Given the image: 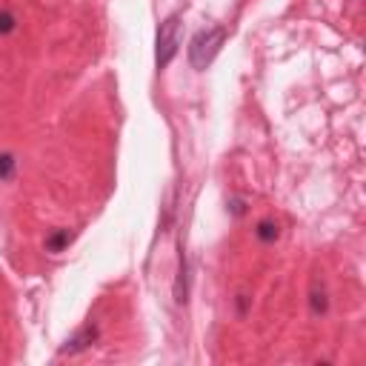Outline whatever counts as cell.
I'll return each instance as SVG.
<instances>
[{
  "mask_svg": "<svg viewBox=\"0 0 366 366\" xmlns=\"http://www.w3.org/2000/svg\"><path fill=\"white\" fill-rule=\"evenodd\" d=\"M229 38L226 26H212V29H200V32L189 41V64L195 72H206L212 66V60L218 57V52L224 49Z\"/></svg>",
  "mask_w": 366,
  "mask_h": 366,
  "instance_id": "cell-1",
  "label": "cell"
},
{
  "mask_svg": "<svg viewBox=\"0 0 366 366\" xmlns=\"http://www.w3.org/2000/svg\"><path fill=\"white\" fill-rule=\"evenodd\" d=\"M180 15H169L161 26H158V38H155V64L158 69H166L177 49H180Z\"/></svg>",
  "mask_w": 366,
  "mask_h": 366,
  "instance_id": "cell-2",
  "label": "cell"
},
{
  "mask_svg": "<svg viewBox=\"0 0 366 366\" xmlns=\"http://www.w3.org/2000/svg\"><path fill=\"white\" fill-rule=\"evenodd\" d=\"M98 338H101L98 323H86V326H80V329L72 335V338H66V344L60 346V355H80V352H86L89 346H95Z\"/></svg>",
  "mask_w": 366,
  "mask_h": 366,
  "instance_id": "cell-3",
  "label": "cell"
},
{
  "mask_svg": "<svg viewBox=\"0 0 366 366\" xmlns=\"http://www.w3.org/2000/svg\"><path fill=\"white\" fill-rule=\"evenodd\" d=\"M309 309L315 318H323L329 312V292L323 286L321 278H312V286H309Z\"/></svg>",
  "mask_w": 366,
  "mask_h": 366,
  "instance_id": "cell-4",
  "label": "cell"
},
{
  "mask_svg": "<svg viewBox=\"0 0 366 366\" xmlns=\"http://www.w3.org/2000/svg\"><path fill=\"white\" fill-rule=\"evenodd\" d=\"M175 300L180 303V307L189 300V258H186V252H183V247H180V269H177V281H175Z\"/></svg>",
  "mask_w": 366,
  "mask_h": 366,
  "instance_id": "cell-5",
  "label": "cell"
},
{
  "mask_svg": "<svg viewBox=\"0 0 366 366\" xmlns=\"http://www.w3.org/2000/svg\"><path fill=\"white\" fill-rule=\"evenodd\" d=\"M69 240H72V232H69V229H54V232L46 237V249H49L52 255H57V252H64V249L69 247Z\"/></svg>",
  "mask_w": 366,
  "mask_h": 366,
  "instance_id": "cell-6",
  "label": "cell"
},
{
  "mask_svg": "<svg viewBox=\"0 0 366 366\" xmlns=\"http://www.w3.org/2000/svg\"><path fill=\"white\" fill-rule=\"evenodd\" d=\"M278 235H281V229H278V224H274V221H261L255 226V237L263 240V243H274V240H278Z\"/></svg>",
  "mask_w": 366,
  "mask_h": 366,
  "instance_id": "cell-7",
  "label": "cell"
},
{
  "mask_svg": "<svg viewBox=\"0 0 366 366\" xmlns=\"http://www.w3.org/2000/svg\"><path fill=\"white\" fill-rule=\"evenodd\" d=\"M17 172V158L12 155V152H0V180H12Z\"/></svg>",
  "mask_w": 366,
  "mask_h": 366,
  "instance_id": "cell-8",
  "label": "cell"
},
{
  "mask_svg": "<svg viewBox=\"0 0 366 366\" xmlns=\"http://www.w3.org/2000/svg\"><path fill=\"white\" fill-rule=\"evenodd\" d=\"M17 29V17L12 12H0V38L3 35H12Z\"/></svg>",
  "mask_w": 366,
  "mask_h": 366,
  "instance_id": "cell-9",
  "label": "cell"
},
{
  "mask_svg": "<svg viewBox=\"0 0 366 366\" xmlns=\"http://www.w3.org/2000/svg\"><path fill=\"white\" fill-rule=\"evenodd\" d=\"M229 212H232L235 218H240L243 212H247V200H243V198H232V200H229Z\"/></svg>",
  "mask_w": 366,
  "mask_h": 366,
  "instance_id": "cell-10",
  "label": "cell"
},
{
  "mask_svg": "<svg viewBox=\"0 0 366 366\" xmlns=\"http://www.w3.org/2000/svg\"><path fill=\"white\" fill-rule=\"evenodd\" d=\"M247 295H237V315H247Z\"/></svg>",
  "mask_w": 366,
  "mask_h": 366,
  "instance_id": "cell-11",
  "label": "cell"
}]
</instances>
